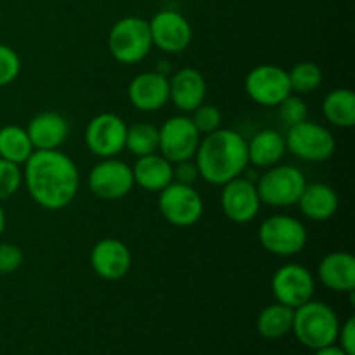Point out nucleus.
Masks as SVG:
<instances>
[{
    "label": "nucleus",
    "mask_w": 355,
    "mask_h": 355,
    "mask_svg": "<svg viewBox=\"0 0 355 355\" xmlns=\"http://www.w3.org/2000/svg\"><path fill=\"white\" fill-rule=\"evenodd\" d=\"M290 76L291 92L297 94H309L319 89L322 83V69L319 68L315 62L304 61L295 64L293 68L288 71Z\"/></svg>",
    "instance_id": "nucleus-28"
},
{
    "label": "nucleus",
    "mask_w": 355,
    "mask_h": 355,
    "mask_svg": "<svg viewBox=\"0 0 355 355\" xmlns=\"http://www.w3.org/2000/svg\"><path fill=\"white\" fill-rule=\"evenodd\" d=\"M245 90L253 103L266 107H276L293 94L288 71L277 64L255 66L246 76Z\"/></svg>",
    "instance_id": "nucleus-10"
},
{
    "label": "nucleus",
    "mask_w": 355,
    "mask_h": 355,
    "mask_svg": "<svg viewBox=\"0 0 355 355\" xmlns=\"http://www.w3.org/2000/svg\"><path fill=\"white\" fill-rule=\"evenodd\" d=\"M90 266L101 279H123L132 267V253L120 239L104 238L94 245L90 252Z\"/></svg>",
    "instance_id": "nucleus-16"
},
{
    "label": "nucleus",
    "mask_w": 355,
    "mask_h": 355,
    "mask_svg": "<svg viewBox=\"0 0 355 355\" xmlns=\"http://www.w3.org/2000/svg\"><path fill=\"white\" fill-rule=\"evenodd\" d=\"M89 189L101 200H121L134 189V172L128 163L116 158H103L89 172Z\"/></svg>",
    "instance_id": "nucleus-11"
},
{
    "label": "nucleus",
    "mask_w": 355,
    "mask_h": 355,
    "mask_svg": "<svg viewBox=\"0 0 355 355\" xmlns=\"http://www.w3.org/2000/svg\"><path fill=\"white\" fill-rule=\"evenodd\" d=\"M340 321L336 312L324 302L309 300L295 309L293 328L298 342L311 350L333 345L338 340Z\"/></svg>",
    "instance_id": "nucleus-3"
},
{
    "label": "nucleus",
    "mask_w": 355,
    "mask_h": 355,
    "mask_svg": "<svg viewBox=\"0 0 355 355\" xmlns=\"http://www.w3.org/2000/svg\"><path fill=\"white\" fill-rule=\"evenodd\" d=\"M23 182L37 205L58 211L71 205L80 189V172L59 149L35 151L24 163Z\"/></svg>",
    "instance_id": "nucleus-1"
},
{
    "label": "nucleus",
    "mask_w": 355,
    "mask_h": 355,
    "mask_svg": "<svg viewBox=\"0 0 355 355\" xmlns=\"http://www.w3.org/2000/svg\"><path fill=\"white\" fill-rule=\"evenodd\" d=\"M277 114H279V120L286 125L288 128L293 127V125L302 123V121L307 120L309 116V107L305 104V101L300 96H290L284 101H281L277 104Z\"/></svg>",
    "instance_id": "nucleus-30"
},
{
    "label": "nucleus",
    "mask_w": 355,
    "mask_h": 355,
    "mask_svg": "<svg viewBox=\"0 0 355 355\" xmlns=\"http://www.w3.org/2000/svg\"><path fill=\"white\" fill-rule=\"evenodd\" d=\"M200 177L214 186H224L241 177L248 163V142L239 132L218 128L200 141L194 155Z\"/></svg>",
    "instance_id": "nucleus-2"
},
{
    "label": "nucleus",
    "mask_w": 355,
    "mask_h": 355,
    "mask_svg": "<svg viewBox=\"0 0 355 355\" xmlns=\"http://www.w3.org/2000/svg\"><path fill=\"white\" fill-rule=\"evenodd\" d=\"M127 123L114 113H101L87 123L85 146L99 158H114L125 149Z\"/></svg>",
    "instance_id": "nucleus-12"
},
{
    "label": "nucleus",
    "mask_w": 355,
    "mask_h": 355,
    "mask_svg": "<svg viewBox=\"0 0 355 355\" xmlns=\"http://www.w3.org/2000/svg\"><path fill=\"white\" fill-rule=\"evenodd\" d=\"M270 288L279 304L297 309L314 298L315 281L307 267L300 263H284L274 272Z\"/></svg>",
    "instance_id": "nucleus-13"
},
{
    "label": "nucleus",
    "mask_w": 355,
    "mask_h": 355,
    "mask_svg": "<svg viewBox=\"0 0 355 355\" xmlns=\"http://www.w3.org/2000/svg\"><path fill=\"white\" fill-rule=\"evenodd\" d=\"M21 73V59L9 45L0 44V87L12 83Z\"/></svg>",
    "instance_id": "nucleus-32"
},
{
    "label": "nucleus",
    "mask_w": 355,
    "mask_h": 355,
    "mask_svg": "<svg viewBox=\"0 0 355 355\" xmlns=\"http://www.w3.org/2000/svg\"><path fill=\"white\" fill-rule=\"evenodd\" d=\"M111 55L121 64H137L144 61L153 49L149 21L128 16L113 24L107 37Z\"/></svg>",
    "instance_id": "nucleus-4"
},
{
    "label": "nucleus",
    "mask_w": 355,
    "mask_h": 355,
    "mask_svg": "<svg viewBox=\"0 0 355 355\" xmlns=\"http://www.w3.org/2000/svg\"><path fill=\"white\" fill-rule=\"evenodd\" d=\"M297 205L311 220L326 222L338 210V194L324 182L307 184Z\"/></svg>",
    "instance_id": "nucleus-22"
},
{
    "label": "nucleus",
    "mask_w": 355,
    "mask_h": 355,
    "mask_svg": "<svg viewBox=\"0 0 355 355\" xmlns=\"http://www.w3.org/2000/svg\"><path fill=\"white\" fill-rule=\"evenodd\" d=\"M220 205L229 220L236 224H250L259 215L262 201L252 180L245 177H236L222 186Z\"/></svg>",
    "instance_id": "nucleus-15"
},
{
    "label": "nucleus",
    "mask_w": 355,
    "mask_h": 355,
    "mask_svg": "<svg viewBox=\"0 0 355 355\" xmlns=\"http://www.w3.org/2000/svg\"><path fill=\"white\" fill-rule=\"evenodd\" d=\"M125 148L134 156L153 155L159 149V134L158 128L151 123H135L127 128V141Z\"/></svg>",
    "instance_id": "nucleus-27"
},
{
    "label": "nucleus",
    "mask_w": 355,
    "mask_h": 355,
    "mask_svg": "<svg viewBox=\"0 0 355 355\" xmlns=\"http://www.w3.org/2000/svg\"><path fill=\"white\" fill-rule=\"evenodd\" d=\"M35 151L59 149L69 135V123L61 113L42 111L35 114L26 127Z\"/></svg>",
    "instance_id": "nucleus-19"
},
{
    "label": "nucleus",
    "mask_w": 355,
    "mask_h": 355,
    "mask_svg": "<svg viewBox=\"0 0 355 355\" xmlns=\"http://www.w3.org/2000/svg\"><path fill=\"white\" fill-rule=\"evenodd\" d=\"M149 31L153 47H158L166 54H180L193 40V28L189 21L172 9L155 14V17L149 21Z\"/></svg>",
    "instance_id": "nucleus-14"
},
{
    "label": "nucleus",
    "mask_w": 355,
    "mask_h": 355,
    "mask_svg": "<svg viewBox=\"0 0 355 355\" xmlns=\"http://www.w3.org/2000/svg\"><path fill=\"white\" fill-rule=\"evenodd\" d=\"M23 186L21 165L0 158V201L12 198Z\"/></svg>",
    "instance_id": "nucleus-29"
},
{
    "label": "nucleus",
    "mask_w": 355,
    "mask_h": 355,
    "mask_svg": "<svg viewBox=\"0 0 355 355\" xmlns=\"http://www.w3.org/2000/svg\"><path fill=\"white\" fill-rule=\"evenodd\" d=\"M159 149L158 153L165 156L170 163L186 162L193 159L196 149L200 146L201 134L194 127L189 116H172L158 128Z\"/></svg>",
    "instance_id": "nucleus-9"
},
{
    "label": "nucleus",
    "mask_w": 355,
    "mask_h": 355,
    "mask_svg": "<svg viewBox=\"0 0 355 355\" xmlns=\"http://www.w3.org/2000/svg\"><path fill=\"white\" fill-rule=\"evenodd\" d=\"M340 343H342V350L347 355H355V319L349 318L345 324L340 326L338 331Z\"/></svg>",
    "instance_id": "nucleus-35"
},
{
    "label": "nucleus",
    "mask_w": 355,
    "mask_h": 355,
    "mask_svg": "<svg viewBox=\"0 0 355 355\" xmlns=\"http://www.w3.org/2000/svg\"><path fill=\"white\" fill-rule=\"evenodd\" d=\"M198 177H200V172H198V166L193 159L173 163V182L193 186Z\"/></svg>",
    "instance_id": "nucleus-34"
},
{
    "label": "nucleus",
    "mask_w": 355,
    "mask_h": 355,
    "mask_svg": "<svg viewBox=\"0 0 355 355\" xmlns=\"http://www.w3.org/2000/svg\"><path fill=\"white\" fill-rule=\"evenodd\" d=\"M322 114L331 125L352 128L355 125V94L350 89H335L322 99Z\"/></svg>",
    "instance_id": "nucleus-24"
},
{
    "label": "nucleus",
    "mask_w": 355,
    "mask_h": 355,
    "mask_svg": "<svg viewBox=\"0 0 355 355\" xmlns=\"http://www.w3.org/2000/svg\"><path fill=\"white\" fill-rule=\"evenodd\" d=\"M307 180L300 168L293 165H274L260 177L257 193L263 205L274 208L293 207L304 193Z\"/></svg>",
    "instance_id": "nucleus-5"
},
{
    "label": "nucleus",
    "mask_w": 355,
    "mask_h": 355,
    "mask_svg": "<svg viewBox=\"0 0 355 355\" xmlns=\"http://www.w3.org/2000/svg\"><path fill=\"white\" fill-rule=\"evenodd\" d=\"M3 229H6V211H3L2 205H0V236H2Z\"/></svg>",
    "instance_id": "nucleus-37"
},
{
    "label": "nucleus",
    "mask_w": 355,
    "mask_h": 355,
    "mask_svg": "<svg viewBox=\"0 0 355 355\" xmlns=\"http://www.w3.org/2000/svg\"><path fill=\"white\" fill-rule=\"evenodd\" d=\"M314 355H347V354L343 352L342 347H336L335 343H333V345H326V347H321V349H318L314 352Z\"/></svg>",
    "instance_id": "nucleus-36"
},
{
    "label": "nucleus",
    "mask_w": 355,
    "mask_h": 355,
    "mask_svg": "<svg viewBox=\"0 0 355 355\" xmlns=\"http://www.w3.org/2000/svg\"><path fill=\"white\" fill-rule=\"evenodd\" d=\"M293 314L295 309L279 304V302L267 305L266 309H262L259 318H257V329L267 340L283 338V336L291 333Z\"/></svg>",
    "instance_id": "nucleus-25"
},
{
    "label": "nucleus",
    "mask_w": 355,
    "mask_h": 355,
    "mask_svg": "<svg viewBox=\"0 0 355 355\" xmlns=\"http://www.w3.org/2000/svg\"><path fill=\"white\" fill-rule=\"evenodd\" d=\"M307 229L291 215H272L260 224L259 241L276 257H293L307 245Z\"/></svg>",
    "instance_id": "nucleus-6"
},
{
    "label": "nucleus",
    "mask_w": 355,
    "mask_h": 355,
    "mask_svg": "<svg viewBox=\"0 0 355 355\" xmlns=\"http://www.w3.org/2000/svg\"><path fill=\"white\" fill-rule=\"evenodd\" d=\"M248 142V163L257 168H270L277 165L286 155L284 135L272 128H263L257 132Z\"/></svg>",
    "instance_id": "nucleus-23"
},
{
    "label": "nucleus",
    "mask_w": 355,
    "mask_h": 355,
    "mask_svg": "<svg viewBox=\"0 0 355 355\" xmlns=\"http://www.w3.org/2000/svg\"><path fill=\"white\" fill-rule=\"evenodd\" d=\"M35 153L26 128L19 125H6L0 128V158L24 165Z\"/></svg>",
    "instance_id": "nucleus-26"
},
{
    "label": "nucleus",
    "mask_w": 355,
    "mask_h": 355,
    "mask_svg": "<svg viewBox=\"0 0 355 355\" xmlns=\"http://www.w3.org/2000/svg\"><path fill=\"white\" fill-rule=\"evenodd\" d=\"M286 151L304 162L321 163L335 155L336 141L331 132L314 121H302L288 128L284 135Z\"/></svg>",
    "instance_id": "nucleus-7"
},
{
    "label": "nucleus",
    "mask_w": 355,
    "mask_h": 355,
    "mask_svg": "<svg viewBox=\"0 0 355 355\" xmlns=\"http://www.w3.org/2000/svg\"><path fill=\"white\" fill-rule=\"evenodd\" d=\"M191 120H193L194 127L198 128V132H200L201 135H207L220 128L222 113L217 106H214V104L203 103L201 106H198L196 110L193 111Z\"/></svg>",
    "instance_id": "nucleus-31"
},
{
    "label": "nucleus",
    "mask_w": 355,
    "mask_h": 355,
    "mask_svg": "<svg viewBox=\"0 0 355 355\" xmlns=\"http://www.w3.org/2000/svg\"><path fill=\"white\" fill-rule=\"evenodd\" d=\"M170 101L182 113H193L198 106L205 103L207 96V80L203 73L196 68L179 69L172 78H168Z\"/></svg>",
    "instance_id": "nucleus-18"
},
{
    "label": "nucleus",
    "mask_w": 355,
    "mask_h": 355,
    "mask_svg": "<svg viewBox=\"0 0 355 355\" xmlns=\"http://www.w3.org/2000/svg\"><path fill=\"white\" fill-rule=\"evenodd\" d=\"M128 101L132 106L144 113H155L170 101L168 78L162 71L139 73L128 83Z\"/></svg>",
    "instance_id": "nucleus-17"
},
{
    "label": "nucleus",
    "mask_w": 355,
    "mask_h": 355,
    "mask_svg": "<svg viewBox=\"0 0 355 355\" xmlns=\"http://www.w3.org/2000/svg\"><path fill=\"white\" fill-rule=\"evenodd\" d=\"M159 214L175 227H191L203 217L205 205L201 194L187 184L172 182L159 191Z\"/></svg>",
    "instance_id": "nucleus-8"
},
{
    "label": "nucleus",
    "mask_w": 355,
    "mask_h": 355,
    "mask_svg": "<svg viewBox=\"0 0 355 355\" xmlns=\"http://www.w3.org/2000/svg\"><path fill=\"white\" fill-rule=\"evenodd\" d=\"M132 172H134V182L151 193H159L173 182V163H170L159 153L137 158L132 166Z\"/></svg>",
    "instance_id": "nucleus-21"
},
{
    "label": "nucleus",
    "mask_w": 355,
    "mask_h": 355,
    "mask_svg": "<svg viewBox=\"0 0 355 355\" xmlns=\"http://www.w3.org/2000/svg\"><path fill=\"white\" fill-rule=\"evenodd\" d=\"M319 281L336 293H352L355 290V259L349 252H333L321 260Z\"/></svg>",
    "instance_id": "nucleus-20"
},
{
    "label": "nucleus",
    "mask_w": 355,
    "mask_h": 355,
    "mask_svg": "<svg viewBox=\"0 0 355 355\" xmlns=\"http://www.w3.org/2000/svg\"><path fill=\"white\" fill-rule=\"evenodd\" d=\"M24 255L19 246L0 243V274H12L23 266Z\"/></svg>",
    "instance_id": "nucleus-33"
}]
</instances>
